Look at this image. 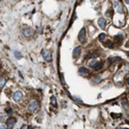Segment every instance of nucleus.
Instances as JSON below:
<instances>
[{
  "instance_id": "nucleus-22",
  "label": "nucleus",
  "mask_w": 129,
  "mask_h": 129,
  "mask_svg": "<svg viewBox=\"0 0 129 129\" xmlns=\"http://www.w3.org/2000/svg\"><path fill=\"white\" fill-rule=\"evenodd\" d=\"M60 79H61V83L64 84L65 81H64V78H63V73H60Z\"/></svg>"
},
{
  "instance_id": "nucleus-23",
  "label": "nucleus",
  "mask_w": 129,
  "mask_h": 129,
  "mask_svg": "<svg viewBox=\"0 0 129 129\" xmlns=\"http://www.w3.org/2000/svg\"><path fill=\"white\" fill-rule=\"evenodd\" d=\"M76 17H77V15H76V13H73V16H72V19H71V22H70V23H72V22L74 21V19H76Z\"/></svg>"
},
{
  "instance_id": "nucleus-1",
  "label": "nucleus",
  "mask_w": 129,
  "mask_h": 129,
  "mask_svg": "<svg viewBox=\"0 0 129 129\" xmlns=\"http://www.w3.org/2000/svg\"><path fill=\"white\" fill-rule=\"evenodd\" d=\"M38 107H39V104H38L37 101L32 100L31 102L28 104V111H29L30 113H35V112L38 110Z\"/></svg>"
},
{
  "instance_id": "nucleus-9",
  "label": "nucleus",
  "mask_w": 129,
  "mask_h": 129,
  "mask_svg": "<svg viewBox=\"0 0 129 129\" xmlns=\"http://www.w3.org/2000/svg\"><path fill=\"white\" fill-rule=\"evenodd\" d=\"M113 3H114V5H115V7L117 8V10L120 12V13H122L123 12V7H122V5L117 1V0H114L113 1Z\"/></svg>"
},
{
  "instance_id": "nucleus-26",
  "label": "nucleus",
  "mask_w": 129,
  "mask_h": 129,
  "mask_svg": "<svg viewBox=\"0 0 129 129\" xmlns=\"http://www.w3.org/2000/svg\"><path fill=\"white\" fill-rule=\"evenodd\" d=\"M74 100H76V101H78V102H80V103H82V101H81L79 98H77V97H74Z\"/></svg>"
},
{
  "instance_id": "nucleus-17",
  "label": "nucleus",
  "mask_w": 129,
  "mask_h": 129,
  "mask_svg": "<svg viewBox=\"0 0 129 129\" xmlns=\"http://www.w3.org/2000/svg\"><path fill=\"white\" fill-rule=\"evenodd\" d=\"M104 45H105V46H107V47H113V46H114V43H113V42H111V40H108V42L104 43Z\"/></svg>"
},
{
  "instance_id": "nucleus-28",
  "label": "nucleus",
  "mask_w": 129,
  "mask_h": 129,
  "mask_svg": "<svg viewBox=\"0 0 129 129\" xmlns=\"http://www.w3.org/2000/svg\"><path fill=\"white\" fill-rule=\"evenodd\" d=\"M27 129H33V127L32 126H28V127H27Z\"/></svg>"
},
{
  "instance_id": "nucleus-14",
  "label": "nucleus",
  "mask_w": 129,
  "mask_h": 129,
  "mask_svg": "<svg viewBox=\"0 0 129 129\" xmlns=\"http://www.w3.org/2000/svg\"><path fill=\"white\" fill-rule=\"evenodd\" d=\"M99 56V53L98 52H95V53H92V54H90L89 56H88V58H91V59H95L96 57H98Z\"/></svg>"
},
{
  "instance_id": "nucleus-16",
  "label": "nucleus",
  "mask_w": 129,
  "mask_h": 129,
  "mask_svg": "<svg viewBox=\"0 0 129 129\" xmlns=\"http://www.w3.org/2000/svg\"><path fill=\"white\" fill-rule=\"evenodd\" d=\"M98 39H99V42H104V40H105V34H104V33H101V34H99Z\"/></svg>"
},
{
  "instance_id": "nucleus-27",
  "label": "nucleus",
  "mask_w": 129,
  "mask_h": 129,
  "mask_svg": "<svg viewBox=\"0 0 129 129\" xmlns=\"http://www.w3.org/2000/svg\"><path fill=\"white\" fill-rule=\"evenodd\" d=\"M0 129H6V127H5L3 124H1V127H0Z\"/></svg>"
},
{
  "instance_id": "nucleus-30",
  "label": "nucleus",
  "mask_w": 129,
  "mask_h": 129,
  "mask_svg": "<svg viewBox=\"0 0 129 129\" xmlns=\"http://www.w3.org/2000/svg\"><path fill=\"white\" fill-rule=\"evenodd\" d=\"M126 82H127V84H128V85H129V78H128V79H127V81H126Z\"/></svg>"
},
{
  "instance_id": "nucleus-24",
  "label": "nucleus",
  "mask_w": 129,
  "mask_h": 129,
  "mask_svg": "<svg viewBox=\"0 0 129 129\" xmlns=\"http://www.w3.org/2000/svg\"><path fill=\"white\" fill-rule=\"evenodd\" d=\"M123 106H124V108H128V104H127V102L125 103V101H123Z\"/></svg>"
},
{
  "instance_id": "nucleus-8",
  "label": "nucleus",
  "mask_w": 129,
  "mask_h": 129,
  "mask_svg": "<svg viewBox=\"0 0 129 129\" xmlns=\"http://www.w3.org/2000/svg\"><path fill=\"white\" fill-rule=\"evenodd\" d=\"M79 74H81V76H88V74H90V70L88 68H85V67H81V68H79Z\"/></svg>"
},
{
  "instance_id": "nucleus-32",
  "label": "nucleus",
  "mask_w": 129,
  "mask_h": 129,
  "mask_svg": "<svg viewBox=\"0 0 129 129\" xmlns=\"http://www.w3.org/2000/svg\"><path fill=\"white\" fill-rule=\"evenodd\" d=\"M127 55H128V56H129V52H127Z\"/></svg>"
},
{
  "instance_id": "nucleus-3",
  "label": "nucleus",
  "mask_w": 129,
  "mask_h": 129,
  "mask_svg": "<svg viewBox=\"0 0 129 129\" xmlns=\"http://www.w3.org/2000/svg\"><path fill=\"white\" fill-rule=\"evenodd\" d=\"M22 33H23V35L26 37V38H29L32 36L33 34V30L30 28V27H24L23 30H22Z\"/></svg>"
},
{
  "instance_id": "nucleus-5",
  "label": "nucleus",
  "mask_w": 129,
  "mask_h": 129,
  "mask_svg": "<svg viewBox=\"0 0 129 129\" xmlns=\"http://www.w3.org/2000/svg\"><path fill=\"white\" fill-rule=\"evenodd\" d=\"M16 122H17V120L15 118H12V117L8 118L7 121H6V126H7V129H12L13 125L16 124Z\"/></svg>"
},
{
  "instance_id": "nucleus-20",
  "label": "nucleus",
  "mask_w": 129,
  "mask_h": 129,
  "mask_svg": "<svg viewBox=\"0 0 129 129\" xmlns=\"http://www.w3.org/2000/svg\"><path fill=\"white\" fill-rule=\"evenodd\" d=\"M97 62V61H95V60H92V61H90V62H89V66L91 67V68H92V67L95 65V63H96Z\"/></svg>"
},
{
  "instance_id": "nucleus-12",
  "label": "nucleus",
  "mask_w": 129,
  "mask_h": 129,
  "mask_svg": "<svg viewBox=\"0 0 129 129\" xmlns=\"http://www.w3.org/2000/svg\"><path fill=\"white\" fill-rule=\"evenodd\" d=\"M121 58L120 57H110V58H108L107 59V62H108V64H113V63H115V62H116V61H119Z\"/></svg>"
},
{
  "instance_id": "nucleus-6",
  "label": "nucleus",
  "mask_w": 129,
  "mask_h": 129,
  "mask_svg": "<svg viewBox=\"0 0 129 129\" xmlns=\"http://www.w3.org/2000/svg\"><path fill=\"white\" fill-rule=\"evenodd\" d=\"M81 52H82V47L81 46H77V47H74V50L72 52V57L74 59H77L80 55H81Z\"/></svg>"
},
{
  "instance_id": "nucleus-4",
  "label": "nucleus",
  "mask_w": 129,
  "mask_h": 129,
  "mask_svg": "<svg viewBox=\"0 0 129 129\" xmlns=\"http://www.w3.org/2000/svg\"><path fill=\"white\" fill-rule=\"evenodd\" d=\"M78 39L81 43H85V40H86V29L85 28H82L79 33V36H78Z\"/></svg>"
},
{
  "instance_id": "nucleus-11",
  "label": "nucleus",
  "mask_w": 129,
  "mask_h": 129,
  "mask_svg": "<svg viewBox=\"0 0 129 129\" xmlns=\"http://www.w3.org/2000/svg\"><path fill=\"white\" fill-rule=\"evenodd\" d=\"M103 67V63L102 62H96L95 63V65L92 67V68L94 69V70H100L101 68Z\"/></svg>"
},
{
  "instance_id": "nucleus-21",
  "label": "nucleus",
  "mask_w": 129,
  "mask_h": 129,
  "mask_svg": "<svg viewBox=\"0 0 129 129\" xmlns=\"http://www.w3.org/2000/svg\"><path fill=\"white\" fill-rule=\"evenodd\" d=\"M15 55L18 59H21L22 58V55H21V53H19V52H15Z\"/></svg>"
},
{
  "instance_id": "nucleus-7",
  "label": "nucleus",
  "mask_w": 129,
  "mask_h": 129,
  "mask_svg": "<svg viewBox=\"0 0 129 129\" xmlns=\"http://www.w3.org/2000/svg\"><path fill=\"white\" fill-rule=\"evenodd\" d=\"M12 98H13V100L18 102V101H20V100L23 98V93L21 91H17V92H15V94H13V97Z\"/></svg>"
},
{
  "instance_id": "nucleus-10",
  "label": "nucleus",
  "mask_w": 129,
  "mask_h": 129,
  "mask_svg": "<svg viewBox=\"0 0 129 129\" xmlns=\"http://www.w3.org/2000/svg\"><path fill=\"white\" fill-rule=\"evenodd\" d=\"M105 24H106V22H105V20L103 18H99L98 19V26L100 27L101 29H104L105 28Z\"/></svg>"
},
{
  "instance_id": "nucleus-13",
  "label": "nucleus",
  "mask_w": 129,
  "mask_h": 129,
  "mask_svg": "<svg viewBox=\"0 0 129 129\" xmlns=\"http://www.w3.org/2000/svg\"><path fill=\"white\" fill-rule=\"evenodd\" d=\"M100 82H101V77L100 76H95L92 79V83H94V84H98Z\"/></svg>"
},
{
  "instance_id": "nucleus-19",
  "label": "nucleus",
  "mask_w": 129,
  "mask_h": 129,
  "mask_svg": "<svg viewBox=\"0 0 129 129\" xmlns=\"http://www.w3.org/2000/svg\"><path fill=\"white\" fill-rule=\"evenodd\" d=\"M115 39H116V40H118V42H119V43H121V40L122 39H123V35H116V36H115Z\"/></svg>"
},
{
  "instance_id": "nucleus-2",
  "label": "nucleus",
  "mask_w": 129,
  "mask_h": 129,
  "mask_svg": "<svg viewBox=\"0 0 129 129\" xmlns=\"http://www.w3.org/2000/svg\"><path fill=\"white\" fill-rule=\"evenodd\" d=\"M42 54H43V59L46 61V62H51V61H52V53H51L50 50H46V49L43 50Z\"/></svg>"
},
{
  "instance_id": "nucleus-29",
  "label": "nucleus",
  "mask_w": 129,
  "mask_h": 129,
  "mask_svg": "<svg viewBox=\"0 0 129 129\" xmlns=\"http://www.w3.org/2000/svg\"><path fill=\"white\" fill-rule=\"evenodd\" d=\"M126 47H129V42L126 43Z\"/></svg>"
},
{
  "instance_id": "nucleus-15",
  "label": "nucleus",
  "mask_w": 129,
  "mask_h": 129,
  "mask_svg": "<svg viewBox=\"0 0 129 129\" xmlns=\"http://www.w3.org/2000/svg\"><path fill=\"white\" fill-rule=\"evenodd\" d=\"M5 82H6V81H5V79H2L1 78V80H0V89H3V87L5 86Z\"/></svg>"
},
{
  "instance_id": "nucleus-25",
  "label": "nucleus",
  "mask_w": 129,
  "mask_h": 129,
  "mask_svg": "<svg viewBox=\"0 0 129 129\" xmlns=\"http://www.w3.org/2000/svg\"><path fill=\"white\" fill-rule=\"evenodd\" d=\"M106 15H111V16H112V15H113V11H112V10H111V11L107 10V11H106Z\"/></svg>"
},
{
  "instance_id": "nucleus-31",
  "label": "nucleus",
  "mask_w": 129,
  "mask_h": 129,
  "mask_svg": "<svg viewBox=\"0 0 129 129\" xmlns=\"http://www.w3.org/2000/svg\"><path fill=\"white\" fill-rule=\"evenodd\" d=\"M125 2H126V3H128V4H129V0H125Z\"/></svg>"
},
{
  "instance_id": "nucleus-18",
  "label": "nucleus",
  "mask_w": 129,
  "mask_h": 129,
  "mask_svg": "<svg viewBox=\"0 0 129 129\" xmlns=\"http://www.w3.org/2000/svg\"><path fill=\"white\" fill-rule=\"evenodd\" d=\"M51 103H52L54 106H56V105H57V102H56V98L54 97V96H52V97H51Z\"/></svg>"
}]
</instances>
